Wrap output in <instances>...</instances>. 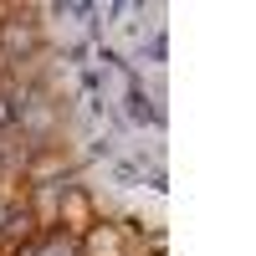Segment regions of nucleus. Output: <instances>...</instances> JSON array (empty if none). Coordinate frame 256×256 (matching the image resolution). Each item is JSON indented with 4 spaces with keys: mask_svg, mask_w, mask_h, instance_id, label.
<instances>
[{
    "mask_svg": "<svg viewBox=\"0 0 256 256\" xmlns=\"http://www.w3.org/2000/svg\"><path fill=\"white\" fill-rule=\"evenodd\" d=\"M98 220H102V216H98V200H92L88 184H72V180L56 184V236H67V241L77 246Z\"/></svg>",
    "mask_w": 256,
    "mask_h": 256,
    "instance_id": "f257e3e1",
    "label": "nucleus"
},
{
    "mask_svg": "<svg viewBox=\"0 0 256 256\" xmlns=\"http://www.w3.org/2000/svg\"><path fill=\"white\" fill-rule=\"evenodd\" d=\"M72 148L67 144H41V148H26V164H20V180H26V190H56V184H67L72 174Z\"/></svg>",
    "mask_w": 256,
    "mask_h": 256,
    "instance_id": "f03ea898",
    "label": "nucleus"
},
{
    "mask_svg": "<svg viewBox=\"0 0 256 256\" xmlns=\"http://www.w3.org/2000/svg\"><path fill=\"white\" fill-rule=\"evenodd\" d=\"M72 256H134V251H128V230L118 220H98L88 236L72 246Z\"/></svg>",
    "mask_w": 256,
    "mask_h": 256,
    "instance_id": "7ed1b4c3",
    "label": "nucleus"
},
{
    "mask_svg": "<svg viewBox=\"0 0 256 256\" xmlns=\"http://www.w3.org/2000/svg\"><path fill=\"white\" fill-rule=\"evenodd\" d=\"M36 256H72V241L52 230V236H41V241H36Z\"/></svg>",
    "mask_w": 256,
    "mask_h": 256,
    "instance_id": "20e7f679",
    "label": "nucleus"
}]
</instances>
